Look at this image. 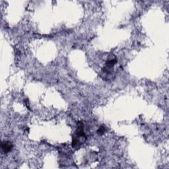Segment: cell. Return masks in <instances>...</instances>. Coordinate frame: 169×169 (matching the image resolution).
Returning a JSON list of instances; mask_svg holds the SVG:
<instances>
[{
  "label": "cell",
  "mask_w": 169,
  "mask_h": 169,
  "mask_svg": "<svg viewBox=\"0 0 169 169\" xmlns=\"http://www.w3.org/2000/svg\"><path fill=\"white\" fill-rule=\"evenodd\" d=\"M105 132H106L105 127H104V126H101V127L98 128V130H97V133L98 135H103V134H104V133H105Z\"/></svg>",
  "instance_id": "obj_2"
},
{
  "label": "cell",
  "mask_w": 169,
  "mask_h": 169,
  "mask_svg": "<svg viewBox=\"0 0 169 169\" xmlns=\"http://www.w3.org/2000/svg\"><path fill=\"white\" fill-rule=\"evenodd\" d=\"M2 149L5 153H7L8 152L11 151L13 149V145L9 141H3L2 143Z\"/></svg>",
  "instance_id": "obj_1"
}]
</instances>
